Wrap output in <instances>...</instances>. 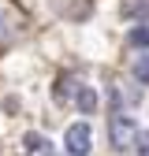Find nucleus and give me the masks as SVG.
<instances>
[{"instance_id": "1", "label": "nucleus", "mask_w": 149, "mask_h": 156, "mask_svg": "<svg viewBox=\"0 0 149 156\" xmlns=\"http://www.w3.org/2000/svg\"><path fill=\"white\" fill-rule=\"evenodd\" d=\"M134 138H138V123L130 119V115H123V112L108 115V141L116 145L119 152H127L130 145H134Z\"/></svg>"}, {"instance_id": "10", "label": "nucleus", "mask_w": 149, "mask_h": 156, "mask_svg": "<svg viewBox=\"0 0 149 156\" xmlns=\"http://www.w3.org/2000/svg\"><path fill=\"white\" fill-rule=\"evenodd\" d=\"M45 156H56V152H45Z\"/></svg>"}, {"instance_id": "8", "label": "nucleus", "mask_w": 149, "mask_h": 156, "mask_svg": "<svg viewBox=\"0 0 149 156\" xmlns=\"http://www.w3.org/2000/svg\"><path fill=\"white\" fill-rule=\"evenodd\" d=\"M134 145H138V152H142V156H149V130H142V134H138Z\"/></svg>"}, {"instance_id": "4", "label": "nucleus", "mask_w": 149, "mask_h": 156, "mask_svg": "<svg viewBox=\"0 0 149 156\" xmlns=\"http://www.w3.org/2000/svg\"><path fill=\"white\" fill-rule=\"evenodd\" d=\"M123 15H130V19L142 15L145 23H149V0H127V4H123Z\"/></svg>"}, {"instance_id": "7", "label": "nucleus", "mask_w": 149, "mask_h": 156, "mask_svg": "<svg viewBox=\"0 0 149 156\" xmlns=\"http://www.w3.org/2000/svg\"><path fill=\"white\" fill-rule=\"evenodd\" d=\"M71 86H74V82L64 74V78H60V86H56V97H60V101H64V97H71Z\"/></svg>"}, {"instance_id": "9", "label": "nucleus", "mask_w": 149, "mask_h": 156, "mask_svg": "<svg viewBox=\"0 0 149 156\" xmlns=\"http://www.w3.org/2000/svg\"><path fill=\"white\" fill-rule=\"evenodd\" d=\"M26 149H30V152H37V149H45V141H41V134H26Z\"/></svg>"}, {"instance_id": "5", "label": "nucleus", "mask_w": 149, "mask_h": 156, "mask_svg": "<svg viewBox=\"0 0 149 156\" xmlns=\"http://www.w3.org/2000/svg\"><path fill=\"white\" fill-rule=\"evenodd\" d=\"M130 45H138V48H149V23H138L134 30H130Z\"/></svg>"}, {"instance_id": "2", "label": "nucleus", "mask_w": 149, "mask_h": 156, "mask_svg": "<svg viewBox=\"0 0 149 156\" xmlns=\"http://www.w3.org/2000/svg\"><path fill=\"white\" fill-rule=\"evenodd\" d=\"M67 152H71V156H86V152H89V126H86V123L67 126Z\"/></svg>"}, {"instance_id": "6", "label": "nucleus", "mask_w": 149, "mask_h": 156, "mask_svg": "<svg viewBox=\"0 0 149 156\" xmlns=\"http://www.w3.org/2000/svg\"><path fill=\"white\" fill-rule=\"evenodd\" d=\"M134 78L142 86H149V56H138V63H134Z\"/></svg>"}, {"instance_id": "3", "label": "nucleus", "mask_w": 149, "mask_h": 156, "mask_svg": "<svg viewBox=\"0 0 149 156\" xmlns=\"http://www.w3.org/2000/svg\"><path fill=\"white\" fill-rule=\"evenodd\" d=\"M74 104H78L82 115H89L93 108H97V93H93L89 86H78V89H74Z\"/></svg>"}]
</instances>
